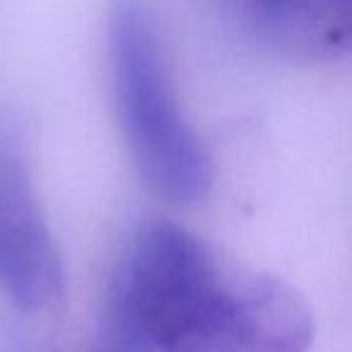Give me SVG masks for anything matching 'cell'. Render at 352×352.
Listing matches in <instances>:
<instances>
[{
    "instance_id": "3",
    "label": "cell",
    "mask_w": 352,
    "mask_h": 352,
    "mask_svg": "<svg viewBox=\"0 0 352 352\" xmlns=\"http://www.w3.org/2000/svg\"><path fill=\"white\" fill-rule=\"evenodd\" d=\"M0 292L25 311H49L63 299V265L30 171L0 140Z\"/></svg>"
},
{
    "instance_id": "5",
    "label": "cell",
    "mask_w": 352,
    "mask_h": 352,
    "mask_svg": "<svg viewBox=\"0 0 352 352\" xmlns=\"http://www.w3.org/2000/svg\"><path fill=\"white\" fill-rule=\"evenodd\" d=\"M206 3L212 8V10L217 12V15L222 17V15H225V10H227V8H230V3H232V0H206Z\"/></svg>"
},
{
    "instance_id": "4",
    "label": "cell",
    "mask_w": 352,
    "mask_h": 352,
    "mask_svg": "<svg viewBox=\"0 0 352 352\" xmlns=\"http://www.w3.org/2000/svg\"><path fill=\"white\" fill-rule=\"evenodd\" d=\"M232 27L292 60H333L352 54V0H232Z\"/></svg>"
},
{
    "instance_id": "1",
    "label": "cell",
    "mask_w": 352,
    "mask_h": 352,
    "mask_svg": "<svg viewBox=\"0 0 352 352\" xmlns=\"http://www.w3.org/2000/svg\"><path fill=\"white\" fill-rule=\"evenodd\" d=\"M104 316L107 352H309L314 342L292 285L176 222L138 232Z\"/></svg>"
},
{
    "instance_id": "2",
    "label": "cell",
    "mask_w": 352,
    "mask_h": 352,
    "mask_svg": "<svg viewBox=\"0 0 352 352\" xmlns=\"http://www.w3.org/2000/svg\"><path fill=\"white\" fill-rule=\"evenodd\" d=\"M104 36L116 116L140 179L176 206L203 201L212 164L184 116L155 0H109Z\"/></svg>"
}]
</instances>
